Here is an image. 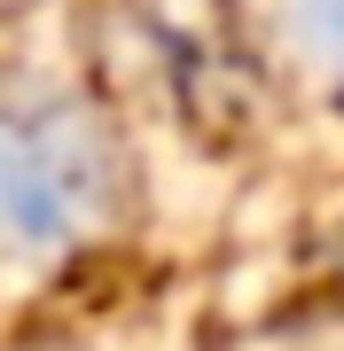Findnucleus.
Returning a JSON list of instances; mask_svg holds the SVG:
<instances>
[{"label": "nucleus", "mask_w": 344, "mask_h": 351, "mask_svg": "<svg viewBox=\"0 0 344 351\" xmlns=\"http://www.w3.org/2000/svg\"><path fill=\"white\" fill-rule=\"evenodd\" d=\"M94 164L71 125H0V226L55 242L87 219Z\"/></svg>", "instance_id": "obj_1"}, {"label": "nucleus", "mask_w": 344, "mask_h": 351, "mask_svg": "<svg viewBox=\"0 0 344 351\" xmlns=\"http://www.w3.org/2000/svg\"><path fill=\"white\" fill-rule=\"evenodd\" d=\"M313 16H321V39L344 47V0H313Z\"/></svg>", "instance_id": "obj_2"}]
</instances>
